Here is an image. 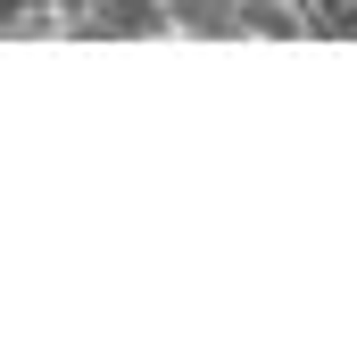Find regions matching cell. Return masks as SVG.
Instances as JSON below:
<instances>
[{
    "label": "cell",
    "instance_id": "obj_6",
    "mask_svg": "<svg viewBox=\"0 0 357 357\" xmlns=\"http://www.w3.org/2000/svg\"><path fill=\"white\" fill-rule=\"evenodd\" d=\"M59 8H67V17H84V8H100V0H59Z\"/></svg>",
    "mask_w": 357,
    "mask_h": 357
},
{
    "label": "cell",
    "instance_id": "obj_5",
    "mask_svg": "<svg viewBox=\"0 0 357 357\" xmlns=\"http://www.w3.org/2000/svg\"><path fill=\"white\" fill-rule=\"evenodd\" d=\"M307 42H357V0H307Z\"/></svg>",
    "mask_w": 357,
    "mask_h": 357
},
{
    "label": "cell",
    "instance_id": "obj_4",
    "mask_svg": "<svg viewBox=\"0 0 357 357\" xmlns=\"http://www.w3.org/2000/svg\"><path fill=\"white\" fill-rule=\"evenodd\" d=\"M0 33H25V42H67V8H59V0H0Z\"/></svg>",
    "mask_w": 357,
    "mask_h": 357
},
{
    "label": "cell",
    "instance_id": "obj_1",
    "mask_svg": "<svg viewBox=\"0 0 357 357\" xmlns=\"http://www.w3.org/2000/svg\"><path fill=\"white\" fill-rule=\"evenodd\" d=\"M167 0H100L84 17H67V42H167Z\"/></svg>",
    "mask_w": 357,
    "mask_h": 357
},
{
    "label": "cell",
    "instance_id": "obj_3",
    "mask_svg": "<svg viewBox=\"0 0 357 357\" xmlns=\"http://www.w3.org/2000/svg\"><path fill=\"white\" fill-rule=\"evenodd\" d=\"M167 25H175L183 42H241L233 0H167Z\"/></svg>",
    "mask_w": 357,
    "mask_h": 357
},
{
    "label": "cell",
    "instance_id": "obj_2",
    "mask_svg": "<svg viewBox=\"0 0 357 357\" xmlns=\"http://www.w3.org/2000/svg\"><path fill=\"white\" fill-rule=\"evenodd\" d=\"M241 42H307V8L299 0H233Z\"/></svg>",
    "mask_w": 357,
    "mask_h": 357
}]
</instances>
